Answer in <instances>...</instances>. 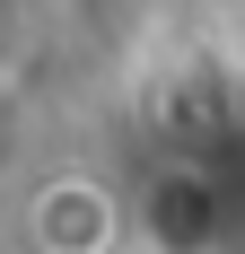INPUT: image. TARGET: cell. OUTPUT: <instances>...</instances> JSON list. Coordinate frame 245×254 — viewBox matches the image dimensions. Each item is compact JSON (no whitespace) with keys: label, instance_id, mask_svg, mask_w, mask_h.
I'll list each match as a JSON object with an SVG mask.
<instances>
[{"label":"cell","instance_id":"obj_1","mask_svg":"<svg viewBox=\"0 0 245 254\" xmlns=\"http://www.w3.org/2000/svg\"><path fill=\"white\" fill-rule=\"evenodd\" d=\"M26 228H35V246H44V254H105V246L122 237V210H114V193H105V184L61 176V184H44V193H35Z\"/></svg>","mask_w":245,"mask_h":254}]
</instances>
